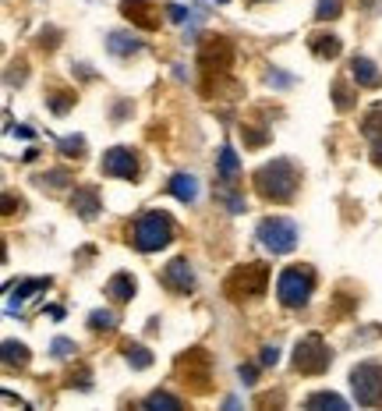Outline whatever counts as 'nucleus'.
I'll use <instances>...</instances> for the list:
<instances>
[{
	"label": "nucleus",
	"instance_id": "obj_1",
	"mask_svg": "<svg viewBox=\"0 0 382 411\" xmlns=\"http://www.w3.org/2000/svg\"><path fill=\"white\" fill-rule=\"evenodd\" d=\"M255 188H259L262 199H273V203L290 199L294 188H297V171H294V163H290V160H273V163H266V167L255 174Z\"/></svg>",
	"mask_w": 382,
	"mask_h": 411
},
{
	"label": "nucleus",
	"instance_id": "obj_2",
	"mask_svg": "<svg viewBox=\"0 0 382 411\" xmlns=\"http://www.w3.org/2000/svg\"><path fill=\"white\" fill-rule=\"evenodd\" d=\"M131 241H135V248L138 252H160V248H167L170 241H174V223H170V216L167 213H145V216H138V223H135V230H131Z\"/></svg>",
	"mask_w": 382,
	"mask_h": 411
},
{
	"label": "nucleus",
	"instance_id": "obj_3",
	"mask_svg": "<svg viewBox=\"0 0 382 411\" xmlns=\"http://www.w3.org/2000/svg\"><path fill=\"white\" fill-rule=\"evenodd\" d=\"M311 284H315L311 270L290 266V270L280 273V280H277V295H280V302H284L286 308H301L308 298H311Z\"/></svg>",
	"mask_w": 382,
	"mask_h": 411
},
{
	"label": "nucleus",
	"instance_id": "obj_4",
	"mask_svg": "<svg viewBox=\"0 0 382 411\" xmlns=\"http://www.w3.org/2000/svg\"><path fill=\"white\" fill-rule=\"evenodd\" d=\"M351 387H354V397L361 408L382 405V365L379 362H361L351 372Z\"/></svg>",
	"mask_w": 382,
	"mask_h": 411
},
{
	"label": "nucleus",
	"instance_id": "obj_5",
	"mask_svg": "<svg viewBox=\"0 0 382 411\" xmlns=\"http://www.w3.org/2000/svg\"><path fill=\"white\" fill-rule=\"evenodd\" d=\"M259 241L273 252V255H284V252H294L297 245V227L284 220V216H269L259 223Z\"/></svg>",
	"mask_w": 382,
	"mask_h": 411
},
{
	"label": "nucleus",
	"instance_id": "obj_6",
	"mask_svg": "<svg viewBox=\"0 0 382 411\" xmlns=\"http://www.w3.org/2000/svg\"><path fill=\"white\" fill-rule=\"evenodd\" d=\"M266 280H269V270L262 266V263H252V266H244V270H237L234 277H230V284H227V291H230V298H255V295H262L266 291Z\"/></svg>",
	"mask_w": 382,
	"mask_h": 411
},
{
	"label": "nucleus",
	"instance_id": "obj_7",
	"mask_svg": "<svg viewBox=\"0 0 382 411\" xmlns=\"http://www.w3.org/2000/svg\"><path fill=\"white\" fill-rule=\"evenodd\" d=\"M294 365L301 369V372H326V365H329V347L322 344V337H304V340H297V351H294Z\"/></svg>",
	"mask_w": 382,
	"mask_h": 411
},
{
	"label": "nucleus",
	"instance_id": "obj_8",
	"mask_svg": "<svg viewBox=\"0 0 382 411\" xmlns=\"http://www.w3.org/2000/svg\"><path fill=\"white\" fill-rule=\"evenodd\" d=\"M135 171H138V160L131 149H110L103 156V174L110 178H135Z\"/></svg>",
	"mask_w": 382,
	"mask_h": 411
},
{
	"label": "nucleus",
	"instance_id": "obj_9",
	"mask_svg": "<svg viewBox=\"0 0 382 411\" xmlns=\"http://www.w3.org/2000/svg\"><path fill=\"white\" fill-rule=\"evenodd\" d=\"M163 284H167L170 291H177V295L195 291V273H191L188 259H174V263L163 270Z\"/></svg>",
	"mask_w": 382,
	"mask_h": 411
},
{
	"label": "nucleus",
	"instance_id": "obj_10",
	"mask_svg": "<svg viewBox=\"0 0 382 411\" xmlns=\"http://www.w3.org/2000/svg\"><path fill=\"white\" fill-rule=\"evenodd\" d=\"M351 75H354L358 86H379L382 82V71L368 57H354V61H351Z\"/></svg>",
	"mask_w": 382,
	"mask_h": 411
},
{
	"label": "nucleus",
	"instance_id": "obj_11",
	"mask_svg": "<svg viewBox=\"0 0 382 411\" xmlns=\"http://www.w3.org/2000/svg\"><path fill=\"white\" fill-rule=\"evenodd\" d=\"M71 209H75L78 216L93 220V216H96V209H99V199H96V188H75V196H71Z\"/></svg>",
	"mask_w": 382,
	"mask_h": 411
},
{
	"label": "nucleus",
	"instance_id": "obj_12",
	"mask_svg": "<svg viewBox=\"0 0 382 411\" xmlns=\"http://www.w3.org/2000/svg\"><path fill=\"white\" fill-rule=\"evenodd\" d=\"M106 295H110L113 302H131V295H135V280H131V273H117V277L106 284Z\"/></svg>",
	"mask_w": 382,
	"mask_h": 411
},
{
	"label": "nucleus",
	"instance_id": "obj_13",
	"mask_svg": "<svg viewBox=\"0 0 382 411\" xmlns=\"http://www.w3.org/2000/svg\"><path fill=\"white\" fill-rule=\"evenodd\" d=\"M167 188H170L181 203H195V196H198V185H195V178H191V174H174Z\"/></svg>",
	"mask_w": 382,
	"mask_h": 411
},
{
	"label": "nucleus",
	"instance_id": "obj_14",
	"mask_svg": "<svg viewBox=\"0 0 382 411\" xmlns=\"http://www.w3.org/2000/svg\"><path fill=\"white\" fill-rule=\"evenodd\" d=\"M308 46H311V54H315V57H322V61L340 54V39H336V36H311V39H308Z\"/></svg>",
	"mask_w": 382,
	"mask_h": 411
},
{
	"label": "nucleus",
	"instance_id": "obj_15",
	"mask_svg": "<svg viewBox=\"0 0 382 411\" xmlns=\"http://www.w3.org/2000/svg\"><path fill=\"white\" fill-rule=\"evenodd\" d=\"M106 46H110V54H117V57H124V54H135V50H142V43H138L135 36H124V32H113V36L106 39Z\"/></svg>",
	"mask_w": 382,
	"mask_h": 411
},
{
	"label": "nucleus",
	"instance_id": "obj_16",
	"mask_svg": "<svg viewBox=\"0 0 382 411\" xmlns=\"http://www.w3.org/2000/svg\"><path fill=\"white\" fill-rule=\"evenodd\" d=\"M220 174L227 178V181H234L237 178V153L227 146V149H220Z\"/></svg>",
	"mask_w": 382,
	"mask_h": 411
},
{
	"label": "nucleus",
	"instance_id": "obj_17",
	"mask_svg": "<svg viewBox=\"0 0 382 411\" xmlns=\"http://www.w3.org/2000/svg\"><path fill=\"white\" fill-rule=\"evenodd\" d=\"M308 408H336V411H344V408H347V401H344V397H336V394H311V397H308Z\"/></svg>",
	"mask_w": 382,
	"mask_h": 411
},
{
	"label": "nucleus",
	"instance_id": "obj_18",
	"mask_svg": "<svg viewBox=\"0 0 382 411\" xmlns=\"http://www.w3.org/2000/svg\"><path fill=\"white\" fill-rule=\"evenodd\" d=\"M4 362H7V365H14V362H18V365H25V362H29V347H25V344L7 340V344H4Z\"/></svg>",
	"mask_w": 382,
	"mask_h": 411
},
{
	"label": "nucleus",
	"instance_id": "obj_19",
	"mask_svg": "<svg viewBox=\"0 0 382 411\" xmlns=\"http://www.w3.org/2000/svg\"><path fill=\"white\" fill-rule=\"evenodd\" d=\"M124 351H128V362H131L135 369H149V365H153V355H149L142 344H128Z\"/></svg>",
	"mask_w": 382,
	"mask_h": 411
},
{
	"label": "nucleus",
	"instance_id": "obj_20",
	"mask_svg": "<svg viewBox=\"0 0 382 411\" xmlns=\"http://www.w3.org/2000/svg\"><path fill=\"white\" fill-rule=\"evenodd\" d=\"M340 7H344V0H319V11H315V18H336L340 14Z\"/></svg>",
	"mask_w": 382,
	"mask_h": 411
},
{
	"label": "nucleus",
	"instance_id": "obj_21",
	"mask_svg": "<svg viewBox=\"0 0 382 411\" xmlns=\"http://www.w3.org/2000/svg\"><path fill=\"white\" fill-rule=\"evenodd\" d=\"M145 408H181V401L170 397V394H153V397L145 401Z\"/></svg>",
	"mask_w": 382,
	"mask_h": 411
},
{
	"label": "nucleus",
	"instance_id": "obj_22",
	"mask_svg": "<svg viewBox=\"0 0 382 411\" xmlns=\"http://www.w3.org/2000/svg\"><path fill=\"white\" fill-rule=\"evenodd\" d=\"M89 323H93V330H113V326H117L113 312H93V315H89Z\"/></svg>",
	"mask_w": 382,
	"mask_h": 411
},
{
	"label": "nucleus",
	"instance_id": "obj_23",
	"mask_svg": "<svg viewBox=\"0 0 382 411\" xmlns=\"http://www.w3.org/2000/svg\"><path fill=\"white\" fill-rule=\"evenodd\" d=\"M61 149H64L68 156H82V149H86V142H82V138H64V142H61Z\"/></svg>",
	"mask_w": 382,
	"mask_h": 411
},
{
	"label": "nucleus",
	"instance_id": "obj_24",
	"mask_svg": "<svg viewBox=\"0 0 382 411\" xmlns=\"http://www.w3.org/2000/svg\"><path fill=\"white\" fill-rule=\"evenodd\" d=\"M277 362H280V351H277V347H266V351H262V365H277Z\"/></svg>",
	"mask_w": 382,
	"mask_h": 411
},
{
	"label": "nucleus",
	"instance_id": "obj_25",
	"mask_svg": "<svg viewBox=\"0 0 382 411\" xmlns=\"http://www.w3.org/2000/svg\"><path fill=\"white\" fill-rule=\"evenodd\" d=\"M53 351H57V355H71L75 344H71V340H53Z\"/></svg>",
	"mask_w": 382,
	"mask_h": 411
},
{
	"label": "nucleus",
	"instance_id": "obj_26",
	"mask_svg": "<svg viewBox=\"0 0 382 411\" xmlns=\"http://www.w3.org/2000/svg\"><path fill=\"white\" fill-rule=\"evenodd\" d=\"M241 380H244V383L252 387V383H255V365H248V369L241 365Z\"/></svg>",
	"mask_w": 382,
	"mask_h": 411
},
{
	"label": "nucleus",
	"instance_id": "obj_27",
	"mask_svg": "<svg viewBox=\"0 0 382 411\" xmlns=\"http://www.w3.org/2000/svg\"><path fill=\"white\" fill-rule=\"evenodd\" d=\"M170 18H174V21H185V18H188V11H185V7H177V4H174V7H170Z\"/></svg>",
	"mask_w": 382,
	"mask_h": 411
},
{
	"label": "nucleus",
	"instance_id": "obj_28",
	"mask_svg": "<svg viewBox=\"0 0 382 411\" xmlns=\"http://www.w3.org/2000/svg\"><path fill=\"white\" fill-rule=\"evenodd\" d=\"M216 4H227V0H216Z\"/></svg>",
	"mask_w": 382,
	"mask_h": 411
}]
</instances>
